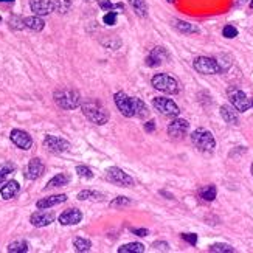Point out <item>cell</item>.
<instances>
[{
  "mask_svg": "<svg viewBox=\"0 0 253 253\" xmlns=\"http://www.w3.org/2000/svg\"><path fill=\"white\" fill-rule=\"evenodd\" d=\"M81 109H83V114L90 121L98 126H103L109 121V116H111L109 112H107L98 101H84L81 104Z\"/></svg>",
  "mask_w": 253,
  "mask_h": 253,
  "instance_id": "cell-1",
  "label": "cell"
},
{
  "mask_svg": "<svg viewBox=\"0 0 253 253\" xmlns=\"http://www.w3.org/2000/svg\"><path fill=\"white\" fill-rule=\"evenodd\" d=\"M53 96H55V103L64 111H71L81 106V95L73 89H59Z\"/></svg>",
  "mask_w": 253,
  "mask_h": 253,
  "instance_id": "cell-2",
  "label": "cell"
},
{
  "mask_svg": "<svg viewBox=\"0 0 253 253\" xmlns=\"http://www.w3.org/2000/svg\"><path fill=\"white\" fill-rule=\"evenodd\" d=\"M191 141L202 152H213L216 148V140L213 137V134L204 128H199L191 134Z\"/></svg>",
  "mask_w": 253,
  "mask_h": 253,
  "instance_id": "cell-3",
  "label": "cell"
},
{
  "mask_svg": "<svg viewBox=\"0 0 253 253\" xmlns=\"http://www.w3.org/2000/svg\"><path fill=\"white\" fill-rule=\"evenodd\" d=\"M151 84H152V87H154V89L160 90V92H163V93H169V95L179 93L177 79L166 75V73H159L156 76H152Z\"/></svg>",
  "mask_w": 253,
  "mask_h": 253,
  "instance_id": "cell-4",
  "label": "cell"
},
{
  "mask_svg": "<svg viewBox=\"0 0 253 253\" xmlns=\"http://www.w3.org/2000/svg\"><path fill=\"white\" fill-rule=\"evenodd\" d=\"M193 67L197 73L202 75H218L222 71V67L219 66V62L214 58H208V56H199L194 59Z\"/></svg>",
  "mask_w": 253,
  "mask_h": 253,
  "instance_id": "cell-5",
  "label": "cell"
},
{
  "mask_svg": "<svg viewBox=\"0 0 253 253\" xmlns=\"http://www.w3.org/2000/svg\"><path fill=\"white\" fill-rule=\"evenodd\" d=\"M152 106H154V109L159 111L163 116H169V118H176L180 114V109L179 106L173 101V99L169 98H154L152 99Z\"/></svg>",
  "mask_w": 253,
  "mask_h": 253,
  "instance_id": "cell-6",
  "label": "cell"
},
{
  "mask_svg": "<svg viewBox=\"0 0 253 253\" xmlns=\"http://www.w3.org/2000/svg\"><path fill=\"white\" fill-rule=\"evenodd\" d=\"M106 179L109 180L111 184L120 185V186H132L134 185V179L126 174L123 169H120L118 166H111L106 171Z\"/></svg>",
  "mask_w": 253,
  "mask_h": 253,
  "instance_id": "cell-7",
  "label": "cell"
},
{
  "mask_svg": "<svg viewBox=\"0 0 253 253\" xmlns=\"http://www.w3.org/2000/svg\"><path fill=\"white\" fill-rule=\"evenodd\" d=\"M229 99H230V104L236 109L238 112H247L252 104H250V99L247 98V95L242 92L239 89H230L229 90Z\"/></svg>",
  "mask_w": 253,
  "mask_h": 253,
  "instance_id": "cell-8",
  "label": "cell"
},
{
  "mask_svg": "<svg viewBox=\"0 0 253 253\" xmlns=\"http://www.w3.org/2000/svg\"><path fill=\"white\" fill-rule=\"evenodd\" d=\"M44 146L47 148L53 154H61V152H66L70 149V143L56 135H45L44 138Z\"/></svg>",
  "mask_w": 253,
  "mask_h": 253,
  "instance_id": "cell-9",
  "label": "cell"
},
{
  "mask_svg": "<svg viewBox=\"0 0 253 253\" xmlns=\"http://www.w3.org/2000/svg\"><path fill=\"white\" fill-rule=\"evenodd\" d=\"M114 101H115V106L118 107V111L126 116V118L135 116V114H134V106H132V98H129L124 92H116L114 95Z\"/></svg>",
  "mask_w": 253,
  "mask_h": 253,
  "instance_id": "cell-10",
  "label": "cell"
},
{
  "mask_svg": "<svg viewBox=\"0 0 253 253\" xmlns=\"http://www.w3.org/2000/svg\"><path fill=\"white\" fill-rule=\"evenodd\" d=\"M10 138H11V141L16 144L17 148H21L23 151H28L33 146L31 135L28 132L22 131V129H13L11 134H10Z\"/></svg>",
  "mask_w": 253,
  "mask_h": 253,
  "instance_id": "cell-11",
  "label": "cell"
},
{
  "mask_svg": "<svg viewBox=\"0 0 253 253\" xmlns=\"http://www.w3.org/2000/svg\"><path fill=\"white\" fill-rule=\"evenodd\" d=\"M189 129V123L184 118H176L168 126V135L173 138H184Z\"/></svg>",
  "mask_w": 253,
  "mask_h": 253,
  "instance_id": "cell-12",
  "label": "cell"
},
{
  "mask_svg": "<svg viewBox=\"0 0 253 253\" xmlns=\"http://www.w3.org/2000/svg\"><path fill=\"white\" fill-rule=\"evenodd\" d=\"M30 8L36 16H48L55 11L51 0H30Z\"/></svg>",
  "mask_w": 253,
  "mask_h": 253,
  "instance_id": "cell-13",
  "label": "cell"
},
{
  "mask_svg": "<svg viewBox=\"0 0 253 253\" xmlns=\"http://www.w3.org/2000/svg\"><path fill=\"white\" fill-rule=\"evenodd\" d=\"M168 58H169V53L163 47H156V48H152V51L148 55L144 62H146L148 67H159V66H161V62Z\"/></svg>",
  "mask_w": 253,
  "mask_h": 253,
  "instance_id": "cell-14",
  "label": "cell"
},
{
  "mask_svg": "<svg viewBox=\"0 0 253 253\" xmlns=\"http://www.w3.org/2000/svg\"><path fill=\"white\" fill-rule=\"evenodd\" d=\"M53 221H55V214H53L51 211H45V210H39L31 214L30 218V222L34 225V227H47V225H50Z\"/></svg>",
  "mask_w": 253,
  "mask_h": 253,
  "instance_id": "cell-15",
  "label": "cell"
},
{
  "mask_svg": "<svg viewBox=\"0 0 253 253\" xmlns=\"http://www.w3.org/2000/svg\"><path fill=\"white\" fill-rule=\"evenodd\" d=\"M44 171H45V166L41 161V159H38V157L31 159L28 166H26V169H25V177L28 180H36L44 174Z\"/></svg>",
  "mask_w": 253,
  "mask_h": 253,
  "instance_id": "cell-16",
  "label": "cell"
},
{
  "mask_svg": "<svg viewBox=\"0 0 253 253\" xmlns=\"http://www.w3.org/2000/svg\"><path fill=\"white\" fill-rule=\"evenodd\" d=\"M58 221L61 225H76L83 221V213L78 208H70L62 213L58 218Z\"/></svg>",
  "mask_w": 253,
  "mask_h": 253,
  "instance_id": "cell-17",
  "label": "cell"
},
{
  "mask_svg": "<svg viewBox=\"0 0 253 253\" xmlns=\"http://www.w3.org/2000/svg\"><path fill=\"white\" fill-rule=\"evenodd\" d=\"M66 201H67L66 194H55V196L41 199V201H38V204H36V207H38L39 210H47V208H51V207H55V205L64 204Z\"/></svg>",
  "mask_w": 253,
  "mask_h": 253,
  "instance_id": "cell-18",
  "label": "cell"
},
{
  "mask_svg": "<svg viewBox=\"0 0 253 253\" xmlns=\"http://www.w3.org/2000/svg\"><path fill=\"white\" fill-rule=\"evenodd\" d=\"M221 116L224 118L225 123L229 124H233V126H238L239 124V115H238V111L234 109V107L230 104H225L221 107Z\"/></svg>",
  "mask_w": 253,
  "mask_h": 253,
  "instance_id": "cell-19",
  "label": "cell"
},
{
  "mask_svg": "<svg viewBox=\"0 0 253 253\" xmlns=\"http://www.w3.org/2000/svg\"><path fill=\"white\" fill-rule=\"evenodd\" d=\"M21 191V185L16 182V180H10V182H6L2 189H0V194H2L3 199H13L17 193Z\"/></svg>",
  "mask_w": 253,
  "mask_h": 253,
  "instance_id": "cell-20",
  "label": "cell"
},
{
  "mask_svg": "<svg viewBox=\"0 0 253 253\" xmlns=\"http://www.w3.org/2000/svg\"><path fill=\"white\" fill-rule=\"evenodd\" d=\"M23 23H25V28H28L31 31H42L44 26H45V22L42 21L41 16H31V17H25L23 19Z\"/></svg>",
  "mask_w": 253,
  "mask_h": 253,
  "instance_id": "cell-21",
  "label": "cell"
},
{
  "mask_svg": "<svg viewBox=\"0 0 253 253\" xmlns=\"http://www.w3.org/2000/svg\"><path fill=\"white\" fill-rule=\"evenodd\" d=\"M173 26L177 28L180 33L184 34H194V33H199V28L196 25L189 23V22H185V21H180V19H173Z\"/></svg>",
  "mask_w": 253,
  "mask_h": 253,
  "instance_id": "cell-22",
  "label": "cell"
},
{
  "mask_svg": "<svg viewBox=\"0 0 253 253\" xmlns=\"http://www.w3.org/2000/svg\"><path fill=\"white\" fill-rule=\"evenodd\" d=\"M71 177L66 173H59L58 176H55L53 179H50V182L45 186V189H50V188H56V186H66L70 184Z\"/></svg>",
  "mask_w": 253,
  "mask_h": 253,
  "instance_id": "cell-23",
  "label": "cell"
},
{
  "mask_svg": "<svg viewBox=\"0 0 253 253\" xmlns=\"http://www.w3.org/2000/svg\"><path fill=\"white\" fill-rule=\"evenodd\" d=\"M132 106H134V114L135 116H138V118H144V116L149 115L146 104H144L140 98H132Z\"/></svg>",
  "mask_w": 253,
  "mask_h": 253,
  "instance_id": "cell-24",
  "label": "cell"
},
{
  "mask_svg": "<svg viewBox=\"0 0 253 253\" xmlns=\"http://www.w3.org/2000/svg\"><path fill=\"white\" fill-rule=\"evenodd\" d=\"M131 6L134 8L135 14L138 17H146L148 16V3L146 0H128Z\"/></svg>",
  "mask_w": 253,
  "mask_h": 253,
  "instance_id": "cell-25",
  "label": "cell"
},
{
  "mask_svg": "<svg viewBox=\"0 0 253 253\" xmlns=\"http://www.w3.org/2000/svg\"><path fill=\"white\" fill-rule=\"evenodd\" d=\"M216 194H218V189H216L214 185L204 186L201 188V191H199V196H201V199L205 202H213L216 199Z\"/></svg>",
  "mask_w": 253,
  "mask_h": 253,
  "instance_id": "cell-26",
  "label": "cell"
},
{
  "mask_svg": "<svg viewBox=\"0 0 253 253\" xmlns=\"http://www.w3.org/2000/svg\"><path fill=\"white\" fill-rule=\"evenodd\" d=\"M78 199L79 201H104V196L98 191H93V189H83L81 193H78Z\"/></svg>",
  "mask_w": 253,
  "mask_h": 253,
  "instance_id": "cell-27",
  "label": "cell"
},
{
  "mask_svg": "<svg viewBox=\"0 0 253 253\" xmlns=\"http://www.w3.org/2000/svg\"><path fill=\"white\" fill-rule=\"evenodd\" d=\"M144 246L141 242H129L118 247V253H143Z\"/></svg>",
  "mask_w": 253,
  "mask_h": 253,
  "instance_id": "cell-28",
  "label": "cell"
},
{
  "mask_svg": "<svg viewBox=\"0 0 253 253\" xmlns=\"http://www.w3.org/2000/svg\"><path fill=\"white\" fill-rule=\"evenodd\" d=\"M14 169H16V166H14V163H11V161H5V163L0 165V185L5 182L8 176L14 173Z\"/></svg>",
  "mask_w": 253,
  "mask_h": 253,
  "instance_id": "cell-29",
  "label": "cell"
},
{
  "mask_svg": "<svg viewBox=\"0 0 253 253\" xmlns=\"http://www.w3.org/2000/svg\"><path fill=\"white\" fill-rule=\"evenodd\" d=\"M28 244L25 241H16V242H11L10 246L6 247V250L10 253H26L28 252Z\"/></svg>",
  "mask_w": 253,
  "mask_h": 253,
  "instance_id": "cell-30",
  "label": "cell"
},
{
  "mask_svg": "<svg viewBox=\"0 0 253 253\" xmlns=\"http://www.w3.org/2000/svg\"><path fill=\"white\" fill-rule=\"evenodd\" d=\"M55 5V11L59 13V14H67L71 8V0H55L53 2Z\"/></svg>",
  "mask_w": 253,
  "mask_h": 253,
  "instance_id": "cell-31",
  "label": "cell"
},
{
  "mask_svg": "<svg viewBox=\"0 0 253 253\" xmlns=\"http://www.w3.org/2000/svg\"><path fill=\"white\" fill-rule=\"evenodd\" d=\"M73 247L76 252H89L90 249H92V242L86 238H75Z\"/></svg>",
  "mask_w": 253,
  "mask_h": 253,
  "instance_id": "cell-32",
  "label": "cell"
},
{
  "mask_svg": "<svg viewBox=\"0 0 253 253\" xmlns=\"http://www.w3.org/2000/svg\"><path fill=\"white\" fill-rule=\"evenodd\" d=\"M208 250L213 253H233L234 252V249L231 246H229V244H221V242L213 244V246H210Z\"/></svg>",
  "mask_w": 253,
  "mask_h": 253,
  "instance_id": "cell-33",
  "label": "cell"
},
{
  "mask_svg": "<svg viewBox=\"0 0 253 253\" xmlns=\"http://www.w3.org/2000/svg\"><path fill=\"white\" fill-rule=\"evenodd\" d=\"M222 36H224V38H227V39L236 38V36H238V28H236V26H233V25H225L224 30H222Z\"/></svg>",
  "mask_w": 253,
  "mask_h": 253,
  "instance_id": "cell-34",
  "label": "cell"
},
{
  "mask_svg": "<svg viewBox=\"0 0 253 253\" xmlns=\"http://www.w3.org/2000/svg\"><path fill=\"white\" fill-rule=\"evenodd\" d=\"M76 173H78L79 177H84V179H92L93 177L92 169H90L89 166H86V165H78L76 166Z\"/></svg>",
  "mask_w": 253,
  "mask_h": 253,
  "instance_id": "cell-35",
  "label": "cell"
},
{
  "mask_svg": "<svg viewBox=\"0 0 253 253\" xmlns=\"http://www.w3.org/2000/svg\"><path fill=\"white\" fill-rule=\"evenodd\" d=\"M10 26L13 30H23L25 28V23H23V19H21L19 16H13L10 19Z\"/></svg>",
  "mask_w": 253,
  "mask_h": 253,
  "instance_id": "cell-36",
  "label": "cell"
},
{
  "mask_svg": "<svg viewBox=\"0 0 253 253\" xmlns=\"http://www.w3.org/2000/svg\"><path fill=\"white\" fill-rule=\"evenodd\" d=\"M116 16H118V13H116V11H107V13L104 14V17H103V22H104L106 25L112 26V25L116 23Z\"/></svg>",
  "mask_w": 253,
  "mask_h": 253,
  "instance_id": "cell-37",
  "label": "cell"
},
{
  "mask_svg": "<svg viewBox=\"0 0 253 253\" xmlns=\"http://www.w3.org/2000/svg\"><path fill=\"white\" fill-rule=\"evenodd\" d=\"M131 204V199L129 197H124V196H120V197H115L114 201L111 202V207H124V205H129Z\"/></svg>",
  "mask_w": 253,
  "mask_h": 253,
  "instance_id": "cell-38",
  "label": "cell"
},
{
  "mask_svg": "<svg viewBox=\"0 0 253 253\" xmlns=\"http://www.w3.org/2000/svg\"><path fill=\"white\" fill-rule=\"evenodd\" d=\"M182 239L186 241L191 246H196L197 244V234L196 233H182Z\"/></svg>",
  "mask_w": 253,
  "mask_h": 253,
  "instance_id": "cell-39",
  "label": "cell"
},
{
  "mask_svg": "<svg viewBox=\"0 0 253 253\" xmlns=\"http://www.w3.org/2000/svg\"><path fill=\"white\" fill-rule=\"evenodd\" d=\"M154 250H161V252H169V244L166 241H156L152 244Z\"/></svg>",
  "mask_w": 253,
  "mask_h": 253,
  "instance_id": "cell-40",
  "label": "cell"
},
{
  "mask_svg": "<svg viewBox=\"0 0 253 253\" xmlns=\"http://www.w3.org/2000/svg\"><path fill=\"white\" fill-rule=\"evenodd\" d=\"M98 5L104 11H114V3L111 2V0H99Z\"/></svg>",
  "mask_w": 253,
  "mask_h": 253,
  "instance_id": "cell-41",
  "label": "cell"
},
{
  "mask_svg": "<svg viewBox=\"0 0 253 253\" xmlns=\"http://www.w3.org/2000/svg\"><path fill=\"white\" fill-rule=\"evenodd\" d=\"M104 45H109V47L112 48V50H116L121 45V41L120 39H115V41H106V42H103Z\"/></svg>",
  "mask_w": 253,
  "mask_h": 253,
  "instance_id": "cell-42",
  "label": "cell"
},
{
  "mask_svg": "<svg viewBox=\"0 0 253 253\" xmlns=\"http://www.w3.org/2000/svg\"><path fill=\"white\" fill-rule=\"evenodd\" d=\"M131 231L134 233V234H137V236H148L149 234V231L146 230V229H131Z\"/></svg>",
  "mask_w": 253,
  "mask_h": 253,
  "instance_id": "cell-43",
  "label": "cell"
},
{
  "mask_svg": "<svg viewBox=\"0 0 253 253\" xmlns=\"http://www.w3.org/2000/svg\"><path fill=\"white\" fill-rule=\"evenodd\" d=\"M144 131H146V132H154L156 131V121L149 120L148 123H144Z\"/></svg>",
  "mask_w": 253,
  "mask_h": 253,
  "instance_id": "cell-44",
  "label": "cell"
},
{
  "mask_svg": "<svg viewBox=\"0 0 253 253\" xmlns=\"http://www.w3.org/2000/svg\"><path fill=\"white\" fill-rule=\"evenodd\" d=\"M114 10H118L120 13H124V5L123 3H115L114 5Z\"/></svg>",
  "mask_w": 253,
  "mask_h": 253,
  "instance_id": "cell-45",
  "label": "cell"
},
{
  "mask_svg": "<svg viewBox=\"0 0 253 253\" xmlns=\"http://www.w3.org/2000/svg\"><path fill=\"white\" fill-rule=\"evenodd\" d=\"M0 2H6V3H8V2H10V3H13V2H14V0H0Z\"/></svg>",
  "mask_w": 253,
  "mask_h": 253,
  "instance_id": "cell-46",
  "label": "cell"
},
{
  "mask_svg": "<svg viewBox=\"0 0 253 253\" xmlns=\"http://www.w3.org/2000/svg\"><path fill=\"white\" fill-rule=\"evenodd\" d=\"M166 2H168V3H174V2H176V0H166Z\"/></svg>",
  "mask_w": 253,
  "mask_h": 253,
  "instance_id": "cell-47",
  "label": "cell"
},
{
  "mask_svg": "<svg viewBox=\"0 0 253 253\" xmlns=\"http://www.w3.org/2000/svg\"><path fill=\"white\" fill-rule=\"evenodd\" d=\"M250 173H252V176H253V163H252V166H250Z\"/></svg>",
  "mask_w": 253,
  "mask_h": 253,
  "instance_id": "cell-48",
  "label": "cell"
},
{
  "mask_svg": "<svg viewBox=\"0 0 253 253\" xmlns=\"http://www.w3.org/2000/svg\"><path fill=\"white\" fill-rule=\"evenodd\" d=\"M250 10H253V0H252V2H250Z\"/></svg>",
  "mask_w": 253,
  "mask_h": 253,
  "instance_id": "cell-49",
  "label": "cell"
},
{
  "mask_svg": "<svg viewBox=\"0 0 253 253\" xmlns=\"http://www.w3.org/2000/svg\"><path fill=\"white\" fill-rule=\"evenodd\" d=\"M250 104H252V107H253V101H250Z\"/></svg>",
  "mask_w": 253,
  "mask_h": 253,
  "instance_id": "cell-50",
  "label": "cell"
},
{
  "mask_svg": "<svg viewBox=\"0 0 253 253\" xmlns=\"http://www.w3.org/2000/svg\"><path fill=\"white\" fill-rule=\"evenodd\" d=\"M86 2H90V0H86Z\"/></svg>",
  "mask_w": 253,
  "mask_h": 253,
  "instance_id": "cell-51",
  "label": "cell"
}]
</instances>
